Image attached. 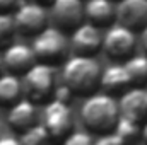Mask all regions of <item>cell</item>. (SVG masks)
Segmentation results:
<instances>
[{
	"label": "cell",
	"mask_w": 147,
	"mask_h": 145,
	"mask_svg": "<svg viewBox=\"0 0 147 145\" xmlns=\"http://www.w3.org/2000/svg\"><path fill=\"white\" fill-rule=\"evenodd\" d=\"M120 118L116 99L105 92L89 94L80 106V119L89 132L110 133Z\"/></svg>",
	"instance_id": "obj_1"
},
{
	"label": "cell",
	"mask_w": 147,
	"mask_h": 145,
	"mask_svg": "<svg viewBox=\"0 0 147 145\" xmlns=\"http://www.w3.org/2000/svg\"><path fill=\"white\" fill-rule=\"evenodd\" d=\"M99 79L101 67L94 56L72 55L63 63L62 84H65L74 94H92L99 87Z\"/></svg>",
	"instance_id": "obj_2"
},
{
	"label": "cell",
	"mask_w": 147,
	"mask_h": 145,
	"mask_svg": "<svg viewBox=\"0 0 147 145\" xmlns=\"http://www.w3.org/2000/svg\"><path fill=\"white\" fill-rule=\"evenodd\" d=\"M22 92L26 94V99L36 103H43L48 97H51V92L55 89V70L51 65L36 62L26 73H22Z\"/></svg>",
	"instance_id": "obj_3"
},
{
	"label": "cell",
	"mask_w": 147,
	"mask_h": 145,
	"mask_svg": "<svg viewBox=\"0 0 147 145\" xmlns=\"http://www.w3.org/2000/svg\"><path fill=\"white\" fill-rule=\"evenodd\" d=\"M69 43L63 36V33L57 28H45L41 33H38L33 41V55L39 63L53 65L60 62L67 55Z\"/></svg>",
	"instance_id": "obj_4"
},
{
	"label": "cell",
	"mask_w": 147,
	"mask_h": 145,
	"mask_svg": "<svg viewBox=\"0 0 147 145\" xmlns=\"http://www.w3.org/2000/svg\"><path fill=\"white\" fill-rule=\"evenodd\" d=\"M41 125L53 142H62L74 128V114L70 106L53 99L48 101L43 109Z\"/></svg>",
	"instance_id": "obj_5"
},
{
	"label": "cell",
	"mask_w": 147,
	"mask_h": 145,
	"mask_svg": "<svg viewBox=\"0 0 147 145\" xmlns=\"http://www.w3.org/2000/svg\"><path fill=\"white\" fill-rule=\"evenodd\" d=\"M137 46V36L134 31L121 24H111L103 34L101 50L113 60H127L134 55Z\"/></svg>",
	"instance_id": "obj_6"
},
{
	"label": "cell",
	"mask_w": 147,
	"mask_h": 145,
	"mask_svg": "<svg viewBox=\"0 0 147 145\" xmlns=\"http://www.w3.org/2000/svg\"><path fill=\"white\" fill-rule=\"evenodd\" d=\"M12 21H14L16 33L36 36L45 28H48V12L41 3L24 2L16 9Z\"/></svg>",
	"instance_id": "obj_7"
},
{
	"label": "cell",
	"mask_w": 147,
	"mask_h": 145,
	"mask_svg": "<svg viewBox=\"0 0 147 145\" xmlns=\"http://www.w3.org/2000/svg\"><path fill=\"white\" fill-rule=\"evenodd\" d=\"M51 19L57 29L74 31L84 22V2L82 0H51Z\"/></svg>",
	"instance_id": "obj_8"
},
{
	"label": "cell",
	"mask_w": 147,
	"mask_h": 145,
	"mask_svg": "<svg viewBox=\"0 0 147 145\" xmlns=\"http://www.w3.org/2000/svg\"><path fill=\"white\" fill-rule=\"evenodd\" d=\"M118 103V113L121 118H128L135 123H140L147 119V92L142 87H130L127 89Z\"/></svg>",
	"instance_id": "obj_9"
},
{
	"label": "cell",
	"mask_w": 147,
	"mask_h": 145,
	"mask_svg": "<svg viewBox=\"0 0 147 145\" xmlns=\"http://www.w3.org/2000/svg\"><path fill=\"white\" fill-rule=\"evenodd\" d=\"M101 43H103L101 29L92 26V24H89V22L79 24L72 31L70 44H72V50L75 55L94 56L101 50Z\"/></svg>",
	"instance_id": "obj_10"
},
{
	"label": "cell",
	"mask_w": 147,
	"mask_h": 145,
	"mask_svg": "<svg viewBox=\"0 0 147 145\" xmlns=\"http://www.w3.org/2000/svg\"><path fill=\"white\" fill-rule=\"evenodd\" d=\"M116 21L134 33L144 29L147 26V0H118Z\"/></svg>",
	"instance_id": "obj_11"
},
{
	"label": "cell",
	"mask_w": 147,
	"mask_h": 145,
	"mask_svg": "<svg viewBox=\"0 0 147 145\" xmlns=\"http://www.w3.org/2000/svg\"><path fill=\"white\" fill-rule=\"evenodd\" d=\"M2 63H3V68L9 70V73L17 75V73L28 72L36 63V58H34L29 44L12 43L5 48L3 56H2Z\"/></svg>",
	"instance_id": "obj_12"
},
{
	"label": "cell",
	"mask_w": 147,
	"mask_h": 145,
	"mask_svg": "<svg viewBox=\"0 0 147 145\" xmlns=\"http://www.w3.org/2000/svg\"><path fill=\"white\" fill-rule=\"evenodd\" d=\"M7 123L10 128L17 130V132H26L28 128L34 126L38 123V109L36 104L26 97H21L17 103H14L12 106H9L7 113Z\"/></svg>",
	"instance_id": "obj_13"
},
{
	"label": "cell",
	"mask_w": 147,
	"mask_h": 145,
	"mask_svg": "<svg viewBox=\"0 0 147 145\" xmlns=\"http://www.w3.org/2000/svg\"><path fill=\"white\" fill-rule=\"evenodd\" d=\"M84 21L96 28H106L116 21V5L113 0H86Z\"/></svg>",
	"instance_id": "obj_14"
},
{
	"label": "cell",
	"mask_w": 147,
	"mask_h": 145,
	"mask_svg": "<svg viewBox=\"0 0 147 145\" xmlns=\"http://www.w3.org/2000/svg\"><path fill=\"white\" fill-rule=\"evenodd\" d=\"M99 87L103 89L105 94H110L115 97V94H123L127 89H130V80L128 73L121 63H111L101 72L99 79Z\"/></svg>",
	"instance_id": "obj_15"
},
{
	"label": "cell",
	"mask_w": 147,
	"mask_h": 145,
	"mask_svg": "<svg viewBox=\"0 0 147 145\" xmlns=\"http://www.w3.org/2000/svg\"><path fill=\"white\" fill-rule=\"evenodd\" d=\"M22 96L21 80L12 73L0 75V106H12Z\"/></svg>",
	"instance_id": "obj_16"
},
{
	"label": "cell",
	"mask_w": 147,
	"mask_h": 145,
	"mask_svg": "<svg viewBox=\"0 0 147 145\" xmlns=\"http://www.w3.org/2000/svg\"><path fill=\"white\" fill-rule=\"evenodd\" d=\"M128 73V80L132 87H140L147 84V55H132L123 63Z\"/></svg>",
	"instance_id": "obj_17"
},
{
	"label": "cell",
	"mask_w": 147,
	"mask_h": 145,
	"mask_svg": "<svg viewBox=\"0 0 147 145\" xmlns=\"http://www.w3.org/2000/svg\"><path fill=\"white\" fill-rule=\"evenodd\" d=\"M140 128H142V125L140 123H135V121H132V119H128V118H118V121H116V125H115V135L118 137V138H121L125 144H134L137 138H140Z\"/></svg>",
	"instance_id": "obj_18"
},
{
	"label": "cell",
	"mask_w": 147,
	"mask_h": 145,
	"mask_svg": "<svg viewBox=\"0 0 147 145\" xmlns=\"http://www.w3.org/2000/svg\"><path fill=\"white\" fill-rule=\"evenodd\" d=\"M19 142H21V145H53L55 144L51 140V137L48 135V132L43 128L41 123H36L34 126H31L26 132H22Z\"/></svg>",
	"instance_id": "obj_19"
},
{
	"label": "cell",
	"mask_w": 147,
	"mask_h": 145,
	"mask_svg": "<svg viewBox=\"0 0 147 145\" xmlns=\"http://www.w3.org/2000/svg\"><path fill=\"white\" fill-rule=\"evenodd\" d=\"M14 33H16V28H14L12 15L10 14H0V46L9 44Z\"/></svg>",
	"instance_id": "obj_20"
},
{
	"label": "cell",
	"mask_w": 147,
	"mask_h": 145,
	"mask_svg": "<svg viewBox=\"0 0 147 145\" xmlns=\"http://www.w3.org/2000/svg\"><path fill=\"white\" fill-rule=\"evenodd\" d=\"M62 145H94V138L87 132H70L62 140Z\"/></svg>",
	"instance_id": "obj_21"
},
{
	"label": "cell",
	"mask_w": 147,
	"mask_h": 145,
	"mask_svg": "<svg viewBox=\"0 0 147 145\" xmlns=\"http://www.w3.org/2000/svg\"><path fill=\"white\" fill-rule=\"evenodd\" d=\"M72 96H74V92L65 85V84L55 85V89H53V92H51V99H53V101H58V103H63V104H69L70 99H72Z\"/></svg>",
	"instance_id": "obj_22"
},
{
	"label": "cell",
	"mask_w": 147,
	"mask_h": 145,
	"mask_svg": "<svg viewBox=\"0 0 147 145\" xmlns=\"http://www.w3.org/2000/svg\"><path fill=\"white\" fill-rule=\"evenodd\" d=\"M94 145H127L121 138H118L113 132L110 133H103L98 140H94Z\"/></svg>",
	"instance_id": "obj_23"
},
{
	"label": "cell",
	"mask_w": 147,
	"mask_h": 145,
	"mask_svg": "<svg viewBox=\"0 0 147 145\" xmlns=\"http://www.w3.org/2000/svg\"><path fill=\"white\" fill-rule=\"evenodd\" d=\"M21 5V0H0V14H10Z\"/></svg>",
	"instance_id": "obj_24"
},
{
	"label": "cell",
	"mask_w": 147,
	"mask_h": 145,
	"mask_svg": "<svg viewBox=\"0 0 147 145\" xmlns=\"http://www.w3.org/2000/svg\"><path fill=\"white\" fill-rule=\"evenodd\" d=\"M0 145H21V142L16 137H0Z\"/></svg>",
	"instance_id": "obj_25"
},
{
	"label": "cell",
	"mask_w": 147,
	"mask_h": 145,
	"mask_svg": "<svg viewBox=\"0 0 147 145\" xmlns=\"http://www.w3.org/2000/svg\"><path fill=\"white\" fill-rule=\"evenodd\" d=\"M140 137H142V144H146L147 145V119H146V123H144V126L140 128Z\"/></svg>",
	"instance_id": "obj_26"
},
{
	"label": "cell",
	"mask_w": 147,
	"mask_h": 145,
	"mask_svg": "<svg viewBox=\"0 0 147 145\" xmlns=\"http://www.w3.org/2000/svg\"><path fill=\"white\" fill-rule=\"evenodd\" d=\"M142 48H144V51H146V55H147V26L142 31Z\"/></svg>",
	"instance_id": "obj_27"
},
{
	"label": "cell",
	"mask_w": 147,
	"mask_h": 145,
	"mask_svg": "<svg viewBox=\"0 0 147 145\" xmlns=\"http://www.w3.org/2000/svg\"><path fill=\"white\" fill-rule=\"evenodd\" d=\"M29 2H36V3H41L43 5V3H50L51 0H29Z\"/></svg>",
	"instance_id": "obj_28"
},
{
	"label": "cell",
	"mask_w": 147,
	"mask_h": 145,
	"mask_svg": "<svg viewBox=\"0 0 147 145\" xmlns=\"http://www.w3.org/2000/svg\"><path fill=\"white\" fill-rule=\"evenodd\" d=\"M3 73V63H2V56H0V75Z\"/></svg>",
	"instance_id": "obj_29"
},
{
	"label": "cell",
	"mask_w": 147,
	"mask_h": 145,
	"mask_svg": "<svg viewBox=\"0 0 147 145\" xmlns=\"http://www.w3.org/2000/svg\"><path fill=\"white\" fill-rule=\"evenodd\" d=\"M135 145H146V144H135Z\"/></svg>",
	"instance_id": "obj_30"
},
{
	"label": "cell",
	"mask_w": 147,
	"mask_h": 145,
	"mask_svg": "<svg viewBox=\"0 0 147 145\" xmlns=\"http://www.w3.org/2000/svg\"><path fill=\"white\" fill-rule=\"evenodd\" d=\"M113 2H115V0H113Z\"/></svg>",
	"instance_id": "obj_31"
},
{
	"label": "cell",
	"mask_w": 147,
	"mask_h": 145,
	"mask_svg": "<svg viewBox=\"0 0 147 145\" xmlns=\"http://www.w3.org/2000/svg\"><path fill=\"white\" fill-rule=\"evenodd\" d=\"M146 92H147V91H146Z\"/></svg>",
	"instance_id": "obj_32"
}]
</instances>
